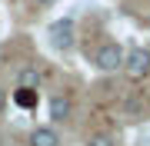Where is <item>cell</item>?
Returning <instances> with one entry per match:
<instances>
[{
  "instance_id": "obj_4",
  "label": "cell",
  "mask_w": 150,
  "mask_h": 146,
  "mask_svg": "<svg viewBox=\"0 0 150 146\" xmlns=\"http://www.w3.org/2000/svg\"><path fill=\"white\" fill-rule=\"evenodd\" d=\"M47 113H50V119H54V123H67L70 113H74V103H70L67 93H54V96H50V103H47Z\"/></svg>"
},
{
  "instance_id": "obj_7",
  "label": "cell",
  "mask_w": 150,
  "mask_h": 146,
  "mask_svg": "<svg viewBox=\"0 0 150 146\" xmlns=\"http://www.w3.org/2000/svg\"><path fill=\"white\" fill-rule=\"evenodd\" d=\"M17 83H20V87H40V70L37 66H20V73H17Z\"/></svg>"
},
{
  "instance_id": "obj_5",
  "label": "cell",
  "mask_w": 150,
  "mask_h": 146,
  "mask_svg": "<svg viewBox=\"0 0 150 146\" xmlns=\"http://www.w3.org/2000/svg\"><path fill=\"white\" fill-rule=\"evenodd\" d=\"M27 146H60V133L54 126H37V130H30Z\"/></svg>"
},
{
  "instance_id": "obj_3",
  "label": "cell",
  "mask_w": 150,
  "mask_h": 146,
  "mask_svg": "<svg viewBox=\"0 0 150 146\" xmlns=\"http://www.w3.org/2000/svg\"><path fill=\"white\" fill-rule=\"evenodd\" d=\"M93 66L100 73H117L120 66H123V47L113 43V40H107V43L93 53Z\"/></svg>"
},
{
  "instance_id": "obj_2",
  "label": "cell",
  "mask_w": 150,
  "mask_h": 146,
  "mask_svg": "<svg viewBox=\"0 0 150 146\" xmlns=\"http://www.w3.org/2000/svg\"><path fill=\"white\" fill-rule=\"evenodd\" d=\"M120 70L127 73V80H134V83L147 80L150 76V50L147 47H134L130 53H123V66Z\"/></svg>"
},
{
  "instance_id": "obj_8",
  "label": "cell",
  "mask_w": 150,
  "mask_h": 146,
  "mask_svg": "<svg viewBox=\"0 0 150 146\" xmlns=\"http://www.w3.org/2000/svg\"><path fill=\"white\" fill-rule=\"evenodd\" d=\"M87 146H117V140H113L110 133H93L90 140H87Z\"/></svg>"
},
{
  "instance_id": "obj_6",
  "label": "cell",
  "mask_w": 150,
  "mask_h": 146,
  "mask_svg": "<svg viewBox=\"0 0 150 146\" xmlns=\"http://www.w3.org/2000/svg\"><path fill=\"white\" fill-rule=\"evenodd\" d=\"M13 103H17L20 110H37V103H40L37 87H20V83H17V90H13Z\"/></svg>"
},
{
  "instance_id": "obj_10",
  "label": "cell",
  "mask_w": 150,
  "mask_h": 146,
  "mask_svg": "<svg viewBox=\"0 0 150 146\" xmlns=\"http://www.w3.org/2000/svg\"><path fill=\"white\" fill-rule=\"evenodd\" d=\"M33 3H37V7H50L54 0H33Z\"/></svg>"
},
{
  "instance_id": "obj_1",
  "label": "cell",
  "mask_w": 150,
  "mask_h": 146,
  "mask_svg": "<svg viewBox=\"0 0 150 146\" xmlns=\"http://www.w3.org/2000/svg\"><path fill=\"white\" fill-rule=\"evenodd\" d=\"M47 40H50V47H54L57 53H67V50L77 43V23H74V17H60V20H54L50 30H47Z\"/></svg>"
},
{
  "instance_id": "obj_9",
  "label": "cell",
  "mask_w": 150,
  "mask_h": 146,
  "mask_svg": "<svg viewBox=\"0 0 150 146\" xmlns=\"http://www.w3.org/2000/svg\"><path fill=\"white\" fill-rule=\"evenodd\" d=\"M4 110H7V93L0 90V116H4Z\"/></svg>"
}]
</instances>
